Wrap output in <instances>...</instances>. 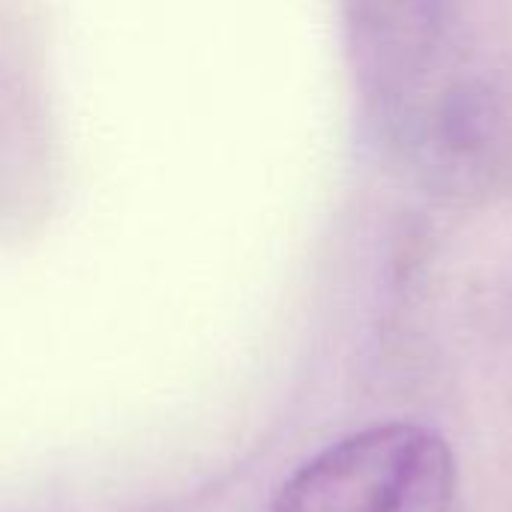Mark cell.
<instances>
[{"label": "cell", "instance_id": "1", "mask_svg": "<svg viewBox=\"0 0 512 512\" xmlns=\"http://www.w3.org/2000/svg\"><path fill=\"white\" fill-rule=\"evenodd\" d=\"M453 501L447 441L417 423H384L306 462L270 512H450Z\"/></svg>", "mask_w": 512, "mask_h": 512}, {"label": "cell", "instance_id": "2", "mask_svg": "<svg viewBox=\"0 0 512 512\" xmlns=\"http://www.w3.org/2000/svg\"><path fill=\"white\" fill-rule=\"evenodd\" d=\"M351 27L372 96L402 114L447 63L450 0H351Z\"/></svg>", "mask_w": 512, "mask_h": 512}]
</instances>
